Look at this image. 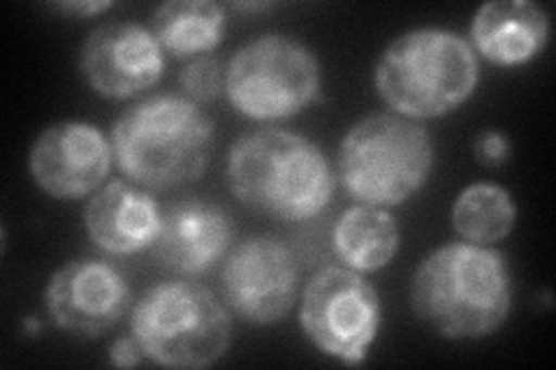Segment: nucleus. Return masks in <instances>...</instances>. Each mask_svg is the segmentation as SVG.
Returning <instances> with one entry per match:
<instances>
[{
    "label": "nucleus",
    "instance_id": "1",
    "mask_svg": "<svg viewBox=\"0 0 556 370\" xmlns=\"http://www.w3.org/2000/svg\"><path fill=\"white\" fill-rule=\"evenodd\" d=\"M410 306L422 322L450 341L492 336L513 308L508 261L480 243H447L417 267Z\"/></svg>",
    "mask_w": 556,
    "mask_h": 370
},
{
    "label": "nucleus",
    "instance_id": "2",
    "mask_svg": "<svg viewBox=\"0 0 556 370\" xmlns=\"http://www.w3.org/2000/svg\"><path fill=\"white\" fill-rule=\"evenodd\" d=\"M228 183L239 202L286 222L318 218L334 195V171L323 149L278 128L237 139L228 155Z\"/></svg>",
    "mask_w": 556,
    "mask_h": 370
},
{
    "label": "nucleus",
    "instance_id": "3",
    "mask_svg": "<svg viewBox=\"0 0 556 370\" xmlns=\"http://www.w3.org/2000/svg\"><path fill=\"white\" fill-rule=\"evenodd\" d=\"M216 128L198 102L155 95L121 112L112 128L114 161L147 190L193 183L214 155Z\"/></svg>",
    "mask_w": 556,
    "mask_h": 370
},
{
    "label": "nucleus",
    "instance_id": "4",
    "mask_svg": "<svg viewBox=\"0 0 556 370\" xmlns=\"http://www.w3.org/2000/svg\"><path fill=\"white\" fill-rule=\"evenodd\" d=\"M376 91L406 118H439L473 95L478 61L462 35L443 28L408 30L378 59Z\"/></svg>",
    "mask_w": 556,
    "mask_h": 370
},
{
    "label": "nucleus",
    "instance_id": "5",
    "mask_svg": "<svg viewBox=\"0 0 556 370\" xmlns=\"http://www.w3.org/2000/svg\"><path fill=\"white\" fill-rule=\"evenodd\" d=\"M130 329L144 357L167 368H208L232 343L228 308L190 280L149 288L132 308Z\"/></svg>",
    "mask_w": 556,
    "mask_h": 370
},
{
    "label": "nucleus",
    "instance_id": "6",
    "mask_svg": "<svg viewBox=\"0 0 556 370\" xmlns=\"http://www.w3.org/2000/svg\"><path fill=\"white\" fill-rule=\"evenodd\" d=\"M431 135L406 116L376 114L348 130L339 149V176L353 200L367 206H396L429 181Z\"/></svg>",
    "mask_w": 556,
    "mask_h": 370
},
{
    "label": "nucleus",
    "instance_id": "7",
    "mask_svg": "<svg viewBox=\"0 0 556 370\" xmlns=\"http://www.w3.org/2000/svg\"><path fill=\"white\" fill-rule=\"evenodd\" d=\"M318 56L288 35H260L225 67V95L253 120H281L306 110L320 95Z\"/></svg>",
    "mask_w": 556,
    "mask_h": 370
},
{
    "label": "nucleus",
    "instance_id": "8",
    "mask_svg": "<svg viewBox=\"0 0 556 370\" xmlns=\"http://www.w3.org/2000/svg\"><path fill=\"white\" fill-rule=\"evenodd\" d=\"M300 322L306 339L327 357L357 366L380 329L376 288L353 269L327 267L308 280Z\"/></svg>",
    "mask_w": 556,
    "mask_h": 370
},
{
    "label": "nucleus",
    "instance_id": "9",
    "mask_svg": "<svg viewBox=\"0 0 556 370\" xmlns=\"http://www.w3.org/2000/svg\"><path fill=\"white\" fill-rule=\"evenodd\" d=\"M300 269L286 243L251 237L228 255L220 290L228 308L249 324L281 322L298 302Z\"/></svg>",
    "mask_w": 556,
    "mask_h": 370
},
{
    "label": "nucleus",
    "instance_id": "10",
    "mask_svg": "<svg viewBox=\"0 0 556 370\" xmlns=\"http://www.w3.org/2000/svg\"><path fill=\"white\" fill-rule=\"evenodd\" d=\"M130 285L116 267L102 259L67 261L51 276L45 306L59 329L81 339H100L130 308Z\"/></svg>",
    "mask_w": 556,
    "mask_h": 370
},
{
    "label": "nucleus",
    "instance_id": "11",
    "mask_svg": "<svg viewBox=\"0 0 556 370\" xmlns=\"http://www.w3.org/2000/svg\"><path fill=\"white\" fill-rule=\"evenodd\" d=\"M79 69L96 93L124 100L159 84L165 69V49L142 24L108 22L86 35Z\"/></svg>",
    "mask_w": 556,
    "mask_h": 370
},
{
    "label": "nucleus",
    "instance_id": "12",
    "mask_svg": "<svg viewBox=\"0 0 556 370\" xmlns=\"http://www.w3.org/2000/svg\"><path fill=\"white\" fill-rule=\"evenodd\" d=\"M112 144L100 128L61 120L40 132L28 155L33 181L56 200L93 195L112 167Z\"/></svg>",
    "mask_w": 556,
    "mask_h": 370
},
{
    "label": "nucleus",
    "instance_id": "13",
    "mask_svg": "<svg viewBox=\"0 0 556 370\" xmlns=\"http://www.w3.org/2000/svg\"><path fill=\"white\" fill-rule=\"evenodd\" d=\"M232 237V220L220 206L204 200H184L163 214L153 248L165 269L198 276L223 259Z\"/></svg>",
    "mask_w": 556,
    "mask_h": 370
},
{
    "label": "nucleus",
    "instance_id": "14",
    "mask_svg": "<svg viewBox=\"0 0 556 370\" xmlns=\"http://www.w3.org/2000/svg\"><path fill=\"white\" fill-rule=\"evenodd\" d=\"M163 210L153 192L128 181H112L93 192L84 208L91 241L110 255H135L155 243Z\"/></svg>",
    "mask_w": 556,
    "mask_h": 370
},
{
    "label": "nucleus",
    "instance_id": "15",
    "mask_svg": "<svg viewBox=\"0 0 556 370\" xmlns=\"http://www.w3.org/2000/svg\"><path fill=\"white\" fill-rule=\"evenodd\" d=\"M471 38L490 63L525 65L545 49L549 16L531 0H494L476 12Z\"/></svg>",
    "mask_w": 556,
    "mask_h": 370
},
{
    "label": "nucleus",
    "instance_id": "16",
    "mask_svg": "<svg viewBox=\"0 0 556 370\" xmlns=\"http://www.w3.org/2000/svg\"><path fill=\"white\" fill-rule=\"evenodd\" d=\"M332 241L348 269L369 273L388 267L394 259L402 234L390 210L362 204L343 210L334 225Z\"/></svg>",
    "mask_w": 556,
    "mask_h": 370
},
{
    "label": "nucleus",
    "instance_id": "17",
    "mask_svg": "<svg viewBox=\"0 0 556 370\" xmlns=\"http://www.w3.org/2000/svg\"><path fill=\"white\" fill-rule=\"evenodd\" d=\"M153 35L177 59H200L225 35V12L212 0H169L153 12Z\"/></svg>",
    "mask_w": 556,
    "mask_h": 370
},
{
    "label": "nucleus",
    "instance_id": "18",
    "mask_svg": "<svg viewBox=\"0 0 556 370\" xmlns=\"http://www.w3.org/2000/svg\"><path fill=\"white\" fill-rule=\"evenodd\" d=\"M517 222V206L506 190L490 181L464 188L452 206V227L468 243H496Z\"/></svg>",
    "mask_w": 556,
    "mask_h": 370
},
{
    "label": "nucleus",
    "instance_id": "19",
    "mask_svg": "<svg viewBox=\"0 0 556 370\" xmlns=\"http://www.w3.org/2000/svg\"><path fill=\"white\" fill-rule=\"evenodd\" d=\"M184 98L193 102H212L225 91V69L212 56H200L190 61L179 75Z\"/></svg>",
    "mask_w": 556,
    "mask_h": 370
},
{
    "label": "nucleus",
    "instance_id": "20",
    "mask_svg": "<svg viewBox=\"0 0 556 370\" xmlns=\"http://www.w3.org/2000/svg\"><path fill=\"white\" fill-rule=\"evenodd\" d=\"M510 155V142L508 137L498 130H486L478 137L476 142V157L486 167H501Z\"/></svg>",
    "mask_w": 556,
    "mask_h": 370
},
{
    "label": "nucleus",
    "instance_id": "21",
    "mask_svg": "<svg viewBox=\"0 0 556 370\" xmlns=\"http://www.w3.org/2000/svg\"><path fill=\"white\" fill-rule=\"evenodd\" d=\"M142 359H147V357H144V352H142V347H139V343H137L132 333H130V336L116 339L114 345L110 347V361L118 368L139 366V363H142Z\"/></svg>",
    "mask_w": 556,
    "mask_h": 370
},
{
    "label": "nucleus",
    "instance_id": "22",
    "mask_svg": "<svg viewBox=\"0 0 556 370\" xmlns=\"http://www.w3.org/2000/svg\"><path fill=\"white\" fill-rule=\"evenodd\" d=\"M114 8V3H98V0H65V3H56L54 10L65 12V14H75V16H96L100 12H108Z\"/></svg>",
    "mask_w": 556,
    "mask_h": 370
},
{
    "label": "nucleus",
    "instance_id": "23",
    "mask_svg": "<svg viewBox=\"0 0 556 370\" xmlns=\"http://www.w3.org/2000/svg\"><path fill=\"white\" fill-rule=\"evenodd\" d=\"M235 8H239V10H265V8H271V3H235Z\"/></svg>",
    "mask_w": 556,
    "mask_h": 370
}]
</instances>
